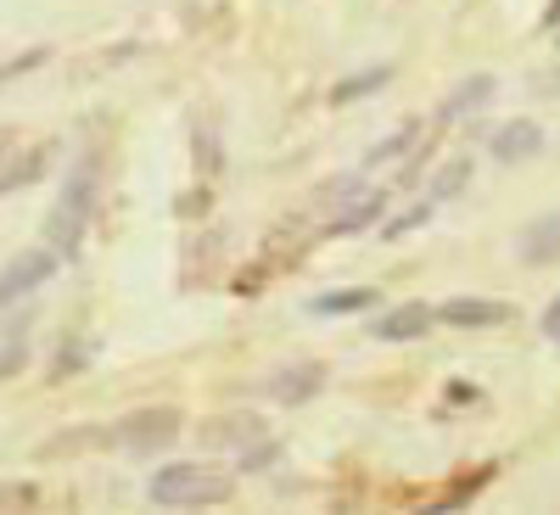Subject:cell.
I'll use <instances>...</instances> for the list:
<instances>
[{
  "instance_id": "6",
  "label": "cell",
  "mask_w": 560,
  "mask_h": 515,
  "mask_svg": "<svg viewBox=\"0 0 560 515\" xmlns=\"http://www.w3.org/2000/svg\"><path fill=\"white\" fill-rule=\"evenodd\" d=\"M432 319H438V308H427V303H398L376 319V337L382 342H415V337L432 331Z\"/></svg>"
},
{
  "instance_id": "4",
  "label": "cell",
  "mask_w": 560,
  "mask_h": 515,
  "mask_svg": "<svg viewBox=\"0 0 560 515\" xmlns=\"http://www.w3.org/2000/svg\"><path fill=\"white\" fill-rule=\"evenodd\" d=\"M57 258H62V253H23V258H12V269L0 274V303H12V297H28V292H39L45 280L57 274Z\"/></svg>"
},
{
  "instance_id": "13",
  "label": "cell",
  "mask_w": 560,
  "mask_h": 515,
  "mask_svg": "<svg viewBox=\"0 0 560 515\" xmlns=\"http://www.w3.org/2000/svg\"><path fill=\"white\" fill-rule=\"evenodd\" d=\"M465 185H471V157H454V163H443V168H438V179H432V202L459 197Z\"/></svg>"
},
{
  "instance_id": "10",
  "label": "cell",
  "mask_w": 560,
  "mask_h": 515,
  "mask_svg": "<svg viewBox=\"0 0 560 515\" xmlns=\"http://www.w3.org/2000/svg\"><path fill=\"white\" fill-rule=\"evenodd\" d=\"M522 258H527V264H555V258H560V208L544 213V219H533V224L522 230Z\"/></svg>"
},
{
  "instance_id": "12",
  "label": "cell",
  "mask_w": 560,
  "mask_h": 515,
  "mask_svg": "<svg viewBox=\"0 0 560 515\" xmlns=\"http://www.w3.org/2000/svg\"><path fill=\"white\" fill-rule=\"evenodd\" d=\"M387 79H393V68H370V73H353V79H342V84L331 90V102H337V107H348V102L370 96V90H382Z\"/></svg>"
},
{
  "instance_id": "11",
  "label": "cell",
  "mask_w": 560,
  "mask_h": 515,
  "mask_svg": "<svg viewBox=\"0 0 560 515\" xmlns=\"http://www.w3.org/2000/svg\"><path fill=\"white\" fill-rule=\"evenodd\" d=\"M202 437L219 443V448H253V443H264V426L253 414H219V420L202 426Z\"/></svg>"
},
{
  "instance_id": "8",
  "label": "cell",
  "mask_w": 560,
  "mask_h": 515,
  "mask_svg": "<svg viewBox=\"0 0 560 515\" xmlns=\"http://www.w3.org/2000/svg\"><path fill=\"white\" fill-rule=\"evenodd\" d=\"M493 102V79L488 73H471V79H459L448 96H443V124H454V118H471V113H482Z\"/></svg>"
},
{
  "instance_id": "15",
  "label": "cell",
  "mask_w": 560,
  "mask_h": 515,
  "mask_svg": "<svg viewBox=\"0 0 560 515\" xmlns=\"http://www.w3.org/2000/svg\"><path fill=\"white\" fill-rule=\"evenodd\" d=\"M39 168H45V152H28V157H23L18 168L7 163V168H0V191H12V185H28V179H34Z\"/></svg>"
},
{
  "instance_id": "2",
  "label": "cell",
  "mask_w": 560,
  "mask_h": 515,
  "mask_svg": "<svg viewBox=\"0 0 560 515\" xmlns=\"http://www.w3.org/2000/svg\"><path fill=\"white\" fill-rule=\"evenodd\" d=\"M96 213V163H79L73 168V179L62 185V202H57V213L45 219V236H51V247L57 253H73L79 247V230H84V219Z\"/></svg>"
},
{
  "instance_id": "3",
  "label": "cell",
  "mask_w": 560,
  "mask_h": 515,
  "mask_svg": "<svg viewBox=\"0 0 560 515\" xmlns=\"http://www.w3.org/2000/svg\"><path fill=\"white\" fill-rule=\"evenodd\" d=\"M179 432H185L179 409H135V414H124V420H118L113 443H124L129 454H163Z\"/></svg>"
},
{
  "instance_id": "14",
  "label": "cell",
  "mask_w": 560,
  "mask_h": 515,
  "mask_svg": "<svg viewBox=\"0 0 560 515\" xmlns=\"http://www.w3.org/2000/svg\"><path fill=\"white\" fill-rule=\"evenodd\" d=\"M376 303V286H359V292H331V297H314L308 308L314 314H353V308H370Z\"/></svg>"
},
{
  "instance_id": "20",
  "label": "cell",
  "mask_w": 560,
  "mask_h": 515,
  "mask_svg": "<svg viewBox=\"0 0 560 515\" xmlns=\"http://www.w3.org/2000/svg\"><path fill=\"white\" fill-rule=\"evenodd\" d=\"M549 23H560V0H555V7H549Z\"/></svg>"
},
{
  "instance_id": "16",
  "label": "cell",
  "mask_w": 560,
  "mask_h": 515,
  "mask_svg": "<svg viewBox=\"0 0 560 515\" xmlns=\"http://www.w3.org/2000/svg\"><path fill=\"white\" fill-rule=\"evenodd\" d=\"M415 140H420L415 129H398V134H387V140H382V147H370V157H364V163H393L404 147H415Z\"/></svg>"
},
{
  "instance_id": "18",
  "label": "cell",
  "mask_w": 560,
  "mask_h": 515,
  "mask_svg": "<svg viewBox=\"0 0 560 515\" xmlns=\"http://www.w3.org/2000/svg\"><path fill=\"white\" fill-rule=\"evenodd\" d=\"M23 359H28V353H23V342H12V348H0V382H7L12 370H23Z\"/></svg>"
},
{
  "instance_id": "9",
  "label": "cell",
  "mask_w": 560,
  "mask_h": 515,
  "mask_svg": "<svg viewBox=\"0 0 560 515\" xmlns=\"http://www.w3.org/2000/svg\"><path fill=\"white\" fill-rule=\"evenodd\" d=\"M319 387H325V370H319V364H292V370H275V382H269V393H275L280 403H308Z\"/></svg>"
},
{
  "instance_id": "7",
  "label": "cell",
  "mask_w": 560,
  "mask_h": 515,
  "mask_svg": "<svg viewBox=\"0 0 560 515\" xmlns=\"http://www.w3.org/2000/svg\"><path fill=\"white\" fill-rule=\"evenodd\" d=\"M538 152H544V129L527 124V118L504 124V129L493 134V157H499V163H527V157H538Z\"/></svg>"
},
{
  "instance_id": "19",
  "label": "cell",
  "mask_w": 560,
  "mask_h": 515,
  "mask_svg": "<svg viewBox=\"0 0 560 515\" xmlns=\"http://www.w3.org/2000/svg\"><path fill=\"white\" fill-rule=\"evenodd\" d=\"M544 337H549V342H560V297L544 308Z\"/></svg>"
},
{
  "instance_id": "1",
  "label": "cell",
  "mask_w": 560,
  "mask_h": 515,
  "mask_svg": "<svg viewBox=\"0 0 560 515\" xmlns=\"http://www.w3.org/2000/svg\"><path fill=\"white\" fill-rule=\"evenodd\" d=\"M147 493L163 510H202V504H224L230 493H236V482H230L224 471H213V465H163V471L147 482Z\"/></svg>"
},
{
  "instance_id": "17",
  "label": "cell",
  "mask_w": 560,
  "mask_h": 515,
  "mask_svg": "<svg viewBox=\"0 0 560 515\" xmlns=\"http://www.w3.org/2000/svg\"><path fill=\"white\" fill-rule=\"evenodd\" d=\"M415 224H427V208H415V213H404V219H393V224L382 230V236H387V242H398V236H409V230H415Z\"/></svg>"
},
{
  "instance_id": "5",
  "label": "cell",
  "mask_w": 560,
  "mask_h": 515,
  "mask_svg": "<svg viewBox=\"0 0 560 515\" xmlns=\"http://www.w3.org/2000/svg\"><path fill=\"white\" fill-rule=\"evenodd\" d=\"M438 319L459 325V331H482V325H510L516 308H510V303H482V297H454V303L438 308Z\"/></svg>"
}]
</instances>
